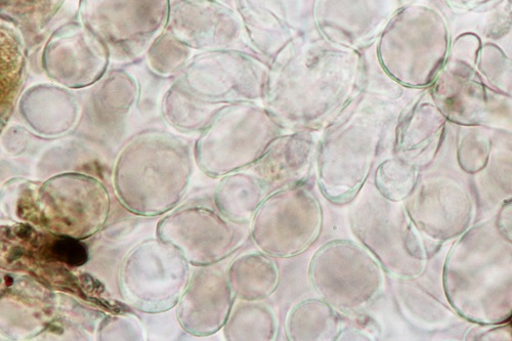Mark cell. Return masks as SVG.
<instances>
[{"mask_svg": "<svg viewBox=\"0 0 512 341\" xmlns=\"http://www.w3.org/2000/svg\"><path fill=\"white\" fill-rule=\"evenodd\" d=\"M193 174V156L180 137L159 131L137 135L122 149L113 172L121 203L142 216H158L184 198Z\"/></svg>", "mask_w": 512, "mask_h": 341, "instance_id": "1", "label": "cell"}, {"mask_svg": "<svg viewBox=\"0 0 512 341\" xmlns=\"http://www.w3.org/2000/svg\"><path fill=\"white\" fill-rule=\"evenodd\" d=\"M170 0H80L78 21L108 49L111 60L133 62L166 30Z\"/></svg>", "mask_w": 512, "mask_h": 341, "instance_id": "2", "label": "cell"}, {"mask_svg": "<svg viewBox=\"0 0 512 341\" xmlns=\"http://www.w3.org/2000/svg\"><path fill=\"white\" fill-rule=\"evenodd\" d=\"M188 262L175 246L148 240L135 248L119 273L124 300L145 313L174 308L189 283Z\"/></svg>", "mask_w": 512, "mask_h": 341, "instance_id": "3", "label": "cell"}, {"mask_svg": "<svg viewBox=\"0 0 512 341\" xmlns=\"http://www.w3.org/2000/svg\"><path fill=\"white\" fill-rule=\"evenodd\" d=\"M37 223L55 235L85 239L106 223L110 197L106 187L92 176L63 173L39 184Z\"/></svg>", "mask_w": 512, "mask_h": 341, "instance_id": "4", "label": "cell"}, {"mask_svg": "<svg viewBox=\"0 0 512 341\" xmlns=\"http://www.w3.org/2000/svg\"><path fill=\"white\" fill-rule=\"evenodd\" d=\"M322 211L318 200L300 186L284 189L266 199L256 211L252 237L274 257H293L318 237Z\"/></svg>", "mask_w": 512, "mask_h": 341, "instance_id": "5", "label": "cell"}, {"mask_svg": "<svg viewBox=\"0 0 512 341\" xmlns=\"http://www.w3.org/2000/svg\"><path fill=\"white\" fill-rule=\"evenodd\" d=\"M253 125L249 107H223L195 145L194 159L202 172L220 178L259 160L278 136L279 126L250 132Z\"/></svg>", "mask_w": 512, "mask_h": 341, "instance_id": "6", "label": "cell"}, {"mask_svg": "<svg viewBox=\"0 0 512 341\" xmlns=\"http://www.w3.org/2000/svg\"><path fill=\"white\" fill-rule=\"evenodd\" d=\"M311 277L323 300L344 310L369 305L382 282L379 265L367 251L352 242L323 246L312 262Z\"/></svg>", "mask_w": 512, "mask_h": 341, "instance_id": "7", "label": "cell"}, {"mask_svg": "<svg viewBox=\"0 0 512 341\" xmlns=\"http://www.w3.org/2000/svg\"><path fill=\"white\" fill-rule=\"evenodd\" d=\"M159 239L175 246L188 263L216 265L231 255L245 238L241 224L222 213L199 205H187L163 219L157 229Z\"/></svg>", "mask_w": 512, "mask_h": 341, "instance_id": "8", "label": "cell"}, {"mask_svg": "<svg viewBox=\"0 0 512 341\" xmlns=\"http://www.w3.org/2000/svg\"><path fill=\"white\" fill-rule=\"evenodd\" d=\"M103 42L79 21L59 27L41 53V68L54 83L71 91L91 89L109 71Z\"/></svg>", "mask_w": 512, "mask_h": 341, "instance_id": "9", "label": "cell"}, {"mask_svg": "<svg viewBox=\"0 0 512 341\" xmlns=\"http://www.w3.org/2000/svg\"><path fill=\"white\" fill-rule=\"evenodd\" d=\"M166 31L195 51L231 50L241 40L242 24L219 0H178Z\"/></svg>", "mask_w": 512, "mask_h": 341, "instance_id": "10", "label": "cell"}, {"mask_svg": "<svg viewBox=\"0 0 512 341\" xmlns=\"http://www.w3.org/2000/svg\"><path fill=\"white\" fill-rule=\"evenodd\" d=\"M234 298L228 274L215 265L201 267L193 273L179 301V322L196 336L216 333L226 325Z\"/></svg>", "mask_w": 512, "mask_h": 341, "instance_id": "11", "label": "cell"}, {"mask_svg": "<svg viewBox=\"0 0 512 341\" xmlns=\"http://www.w3.org/2000/svg\"><path fill=\"white\" fill-rule=\"evenodd\" d=\"M249 66L236 51L202 52L190 60L180 79L199 100L221 105L248 97Z\"/></svg>", "mask_w": 512, "mask_h": 341, "instance_id": "12", "label": "cell"}, {"mask_svg": "<svg viewBox=\"0 0 512 341\" xmlns=\"http://www.w3.org/2000/svg\"><path fill=\"white\" fill-rule=\"evenodd\" d=\"M399 7V0H320L316 20L331 40L359 44L387 27Z\"/></svg>", "mask_w": 512, "mask_h": 341, "instance_id": "13", "label": "cell"}, {"mask_svg": "<svg viewBox=\"0 0 512 341\" xmlns=\"http://www.w3.org/2000/svg\"><path fill=\"white\" fill-rule=\"evenodd\" d=\"M19 113L39 136L56 138L69 133L79 117L75 94L56 83H39L25 91L18 103Z\"/></svg>", "mask_w": 512, "mask_h": 341, "instance_id": "14", "label": "cell"}, {"mask_svg": "<svg viewBox=\"0 0 512 341\" xmlns=\"http://www.w3.org/2000/svg\"><path fill=\"white\" fill-rule=\"evenodd\" d=\"M312 145L308 138L293 136L270 147L252 167V175L267 193L300 186L311 162Z\"/></svg>", "mask_w": 512, "mask_h": 341, "instance_id": "15", "label": "cell"}, {"mask_svg": "<svg viewBox=\"0 0 512 341\" xmlns=\"http://www.w3.org/2000/svg\"><path fill=\"white\" fill-rule=\"evenodd\" d=\"M89 109L101 126H115L130 114L139 99V84L122 69L108 71L91 88Z\"/></svg>", "mask_w": 512, "mask_h": 341, "instance_id": "16", "label": "cell"}, {"mask_svg": "<svg viewBox=\"0 0 512 341\" xmlns=\"http://www.w3.org/2000/svg\"><path fill=\"white\" fill-rule=\"evenodd\" d=\"M239 8L253 36L268 31L287 41L303 21V0H239Z\"/></svg>", "mask_w": 512, "mask_h": 341, "instance_id": "17", "label": "cell"}, {"mask_svg": "<svg viewBox=\"0 0 512 341\" xmlns=\"http://www.w3.org/2000/svg\"><path fill=\"white\" fill-rule=\"evenodd\" d=\"M223 107L196 98L181 79L164 94L161 114L176 131L186 134L202 133Z\"/></svg>", "mask_w": 512, "mask_h": 341, "instance_id": "18", "label": "cell"}, {"mask_svg": "<svg viewBox=\"0 0 512 341\" xmlns=\"http://www.w3.org/2000/svg\"><path fill=\"white\" fill-rule=\"evenodd\" d=\"M228 278L235 297L243 302L265 300L278 285L277 267L262 253H249L237 259Z\"/></svg>", "mask_w": 512, "mask_h": 341, "instance_id": "19", "label": "cell"}, {"mask_svg": "<svg viewBox=\"0 0 512 341\" xmlns=\"http://www.w3.org/2000/svg\"><path fill=\"white\" fill-rule=\"evenodd\" d=\"M266 196L262 183L252 174L226 177L216 192V204L222 215L237 224H246L259 210Z\"/></svg>", "mask_w": 512, "mask_h": 341, "instance_id": "20", "label": "cell"}, {"mask_svg": "<svg viewBox=\"0 0 512 341\" xmlns=\"http://www.w3.org/2000/svg\"><path fill=\"white\" fill-rule=\"evenodd\" d=\"M8 22L2 25V122L7 123L19 103L26 76L24 37Z\"/></svg>", "mask_w": 512, "mask_h": 341, "instance_id": "21", "label": "cell"}, {"mask_svg": "<svg viewBox=\"0 0 512 341\" xmlns=\"http://www.w3.org/2000/svg\"><path fill=\"white\" fill-rule=\"evenodd\" d=\"M340 320L328 303L309 301L290 313L287 334L293 340L334 339L340 334Z\"/></svg>", "mask_w": 512, "mask_h": 341, "instance_id": "22", "label": "cell"}, {"mask_svg": "<svg viewBox=\"0 0 512 341\" xmlns=\"http://www.w3.org/2000/svg\"><path fill=\"white\" fill-rule=\"evenodd\" d=\"M3 19L33 39L52 22L65 0H2Z\"/></svg>", "mask_w": 512, "mask_h": 341, "instance_id": "23", "label": "cell"}, {"mask_svg": "<svg viewBox=\"0 0 512 341\" xmlns=\"http://www.w3.org/2000/svg\"><path fill=\"white\" fill-rule=\"evenodd\" d=\"M277 325L272 311L255 302L238 305L225 325L229 340H272L276 337Z\"/></svg>", "mask_w": 512, "mask_h": 341, "instance_id": "24", "label": "cell"}, {"mask_svg": "<svg viewBox=\"0 0 512 341\" xmlns=\"http://www.w3.org/2000/svg\"><path fill=\"white\" fill-rule=\"evenodd\" d=\"M192 55V49L166 30L153 42L146 53L149 68L161 77L183 72L193 58Z\"/></svg>", "mask_w": 512, "mask_h": 341, "instance_id": "25", "label": "cell"}, {"mask_svg": "<svg viewBox=\"0 0 512 341\" xmlns=\"http://www.w3.org/2000/svg\"><path fill=\"white\" fill-rule=\"evenodd\" d=\"M50 245L53 259L60 263L71 267H80L88 262L89 250L80 239L55 235Z\"/></svg>", "mask_w": 512, "mask_h": 341, "instance_id": "26", "label": "cell"}, {"mask_svg": "<svg viewBox=\"0 0 512 341\" xmlns=\"http://www.w3.org/2000/svg\"><path fill=\"white\" fill-rule=\"evenodd\" d=\"M4 137L14 140V142L3 140L5 149L12 155L22 154L26 150L29 134L26 130L22 129V127H12Z\"/></svg>", "mask_w": 512, "mask_h": 341, "instance_id": "27", "label": "cell"}, {"mask_svg": "<svg viewBox=\"0 0 512 341\" xmlns=\"http://www.w3.org/2000/svg\"><path fill=\"white\" fill-rule=\"evenodd\" d=\"M492 2L494 0H447L450 7L464 11L481 9Z\"/></svg>", "mask_w": 512, "mask_h": 341, "instance_id": "28", "label": "cell"}, {"mask_svg": "<svg viewBox=\"0 0 512 341\" xmlns=\"http://www.w3.org/2000/svg\"><path fill=\"white\" fill-rule=\"evenodd\" d=\"M402 2L411 3L414 2V0H402Z\"/></svg>", "mask_w": 512, "mask_h": 341, "instance_id": "29", "label": "cell"}, {"mask_svg": "<svg viewBox=\"0 0 512 341\" xmlns=\"http://www.w3.org/2000/svg\"><path fill=\"white\" fill-rule=\"evenodd\" d=\"M219 2H222V0H219Z\"/></svg>", "mask_w": 512, "mask_h": 341, "instance_id": "30", "label": "cell"}]
</instances>
